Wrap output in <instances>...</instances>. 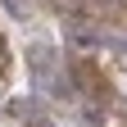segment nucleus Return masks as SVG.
I'll list each match as a JSON object with an SVG mask.
<instances>
[{"label": "nucleus", "mask_w": 127, "mask_h": 127, "mask_svg": "<svg viewBox=\"0 0 127 127\" xmlns=\"http://www.w3.org/2000/svg\"><path fill=\"white\" fill-rule=\"evenodd\" d=\"M27 68H32V77H36L41 91H68V82L55 73V50L45 41H32L27 45Z\"/></svg>", "instance_id": "1"}]
</instances>
